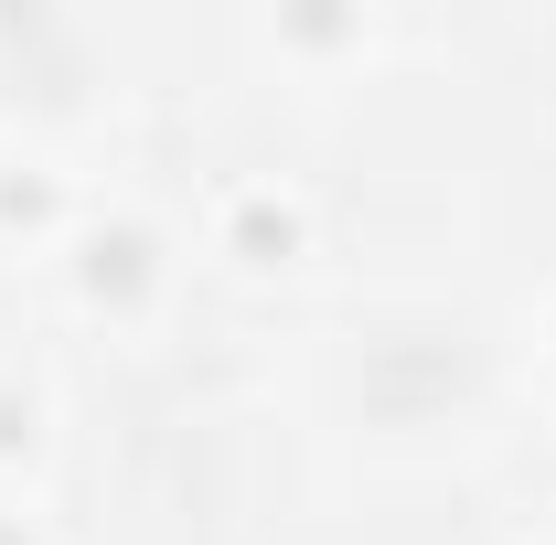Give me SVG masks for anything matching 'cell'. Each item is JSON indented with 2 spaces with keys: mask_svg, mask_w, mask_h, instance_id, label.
Listing matches in <instances>:
<instances>
[{
  "mask_svg": "<svg viewBox=\"0 0 556 545\" xmlns=\"http://www.w3.org/2000/svg\"><path fill=\"white\" fill-rule=\"evenodd\" d=\"M0 545H22V535H11V524H0Z\"/></svg>",
  "mask_w": 556,
  "mask_h": 545,
  "instance_id": "6da1fadb",
  "label": "cell"
}]
</instances>
